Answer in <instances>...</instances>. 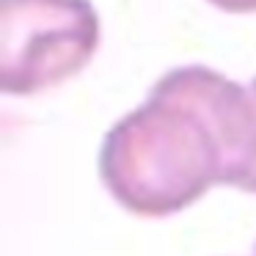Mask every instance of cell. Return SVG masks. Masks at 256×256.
<instances>
[{
    "label": "cell",
    "instance_id": "cell-1",
    "mask_svg": "<svg viewBox=\"0 0 256 256\" xmlns=\"http://www.w3.org/2000/svg\"><path fill=\"white\" fill-rule=\"evenodd\" d=\"M256 176L250 91L201 64L166 72L146 100L108 130L100 179L127 212L168 218L212 184L248 190Z\"/></svg>",
    "mask_w": 256,
    "mask_h": 256
},
{
    "label": "cell",
    "instance_id": "cell-2",
    "mask_svg": "<svg viewBox=\"0 0 256 256\" xmlns=\"http://www.w3.org/2000/svg\"><path fill=\"white\" fill-rule=\"evenodd\" d=\"M100 17L88 0H0V88L30 96L88 66Z\"/></svg>",
    "mask_w": 256,
    "mask_h": 256
},
{
    "label": "cell",
    "instance_id": "cell-3",
    "mask_svg": "<svg viewBox=\"0 0 256 256\" xmlns=\"http://www.w3.org/2000/svg\"><path fill=\"white\" fill-rule=\"evenodd\" d=\"M206 3H212L215 8L228 12V14H254L256 12V0H206Z\"/></svg>",
    "mask_w": 256,
    "mask_h": 256
},
{
    "label": "cell",
    "instance_id": "cell-4",
    "mask_svg": "<svg viewBox=\"0 0 256 256\" xmlns=\"http://www.w3.org/2000/svg\"><path fill=\"white\" fill-rule=\"evenodd\" d=\"M248 91H250V100H254V108H256V78L250 80V88ZM245 193H256V176H254V182L248 184V190H245Z\"/></svg>",
    "mask_w": 256,
    "mask_h": 256
},
{
    "label": "cell",
    "instance_id": "cell-5",
    "mask_svg": "<svg viewBox=\"0 0 256 256\" xmlns=\"http://www.w3.org/2000/svg\"><path fill=\"white\" fill-rule=\"evenodd\" d=\"M254 256H256V245H254Z\"/></svg>",
    "mask_w": 256,
    "mask_h": 256
}]
</instances>
